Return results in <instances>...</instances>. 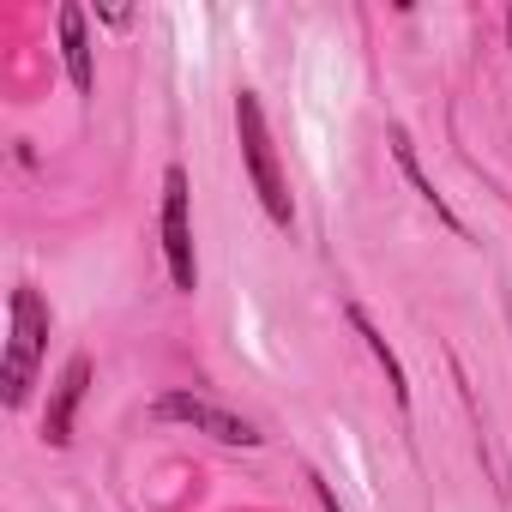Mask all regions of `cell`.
Masks as SVG:
<instances>
[{"mask_svg": "<svg viewBox=\"0 0 512 512\" xmlns=\"http://www.w3.org/2000/svg\"><path fill=\"white\" fill-rule=\"evenodd\" d=\"M235 133H241V157H247V175L260 187V205L272 223H296V199H290V181L278 169V151H272V133H266V109L253 91H235Z\"/></svg>", "mask_w": 512, "mask_h": 512, "instance_id": "cell-1", "label": "cell"}, {"mask_svg": "<svg viewBox=\"0 0 512 512\" xmlns=\"http://www.w3.org/2000/svg\"><path fill=\"white\" fill-rule=\"evenodd\" d=\"M43 338H49V308L37 290H13V344H7V404L19 410L25 392H31V374H37V356H43Z\"/></svg>", "mask_w": 512, "mask_h": 512, "instance_id": "cell-2", "label": "cell"}, {"mask_svg": "<svg viewBox=\"0 0 512 512\" xmlns=\"http://www.w3.org/2000/svg\"><path fill=\"white\" fill-rule=\"evenodd\" d=\"M163 253H169V278L175 290H199V260H193V217H187V175H163Z\"/></svg>", "mask_w": 512, "mask_h": 512, "instance_id": "cell-3", "label": "cell"}, {"mask_svg": "<svg viewBox=\"0 0 512 512\" xmlns=\"http://www.w3.org/2000/svg\"><path fill=\"white\" fill-rule=\"evenodd\" d=\"M157 416H163V422H187V428H199V434H211V440H223V446H260V434H253L241 416H229V410H217V404H205V398H187V392L157 398Z\"/></svg>", "mask_w": 512, "mask_h": 512, "instance_id": "cell-4", "label": "cell"}, {"mask_svg": "<svg viewBox=\"0 0 512 512\" xmlns=\"http://www.w3.org/2000/svg\"><path fill=\"white\" fill-rule=\"evenodd\" d=\"M85 386H91V356H73L55 380V398H49V416H43V440L49 446H67L73 440V416L85 404Z\"/></svg>", "mask_w": 512, "mask_h": 512, "instance_id": "cell-5", "label": "cell"}, {"mask_svg": "<svg viewBox=\"0 0 512 512\" xmlns=\"http://www.w3.org/2000/svg\"><path fill=\"white\" fill-rule=\"evenodd\" d=\"M61 55H67V79H73V91H91L97 85V67H91V37H85V13L73 7H61Z\"/></svg>", "mask_w": 512, "mask_h": 512, "instance_id": "cell-6", "label": "cell"}, {"mask_svg": "<svg viewBox=\"0 0 512 512\" xmlns=\"http://www.w3.org/2000/svg\"><path fill=\"white\" fill-rule=\"evenodd\" d=\"M392 157H398V169H404V175H410V187H416V193H422V205H428V211H434V217H440V223H446V229H458V235H464V223H458V217H452V205H446V199H440V193H434V181H428V175H422V163H416V145H410V133H404V127H392Z\"/></svg>", "mask_w": 512, "mask_h": 512, "instance_id": "cell-7", "label": "cell"}, {"mask_svg": "<svg viewBox=\"0 0 512 512\" xmlns=\"http://www.w3.org/2000/svg\"><path fill=\"white\" fill-rule=\"evenodd\" d=\"M350 326L362 332V344H368V350H374V362L386 368V386H392V398H398V404H410V380H404V362L392 356V344L380 338V326H374V320H368L362 308H350Z\"/></svg>", "mask_w": 512, "mask_h": 512, "instance_id": "cell-8", "label": "cell"}, {"mask_svg": "<svg viewBox=\"0 0 512 512\" xmlns=\"http://www.w3.org/2000/svg\"><path fill=\"white\" fill-rule=\"evenodd\" d=\"M314 494H320V506H326V512H344V506H338V494H332V482H320V476H314Z\"/></svg>", "mask_w": 512, "mask_h": 512, "instance_id": "cell-9", "label": "cell"}, {"mask_svg": "<svg viewBox=\"0 0 512 512\" xmlns=\"http://www.w3.org/2000/svg\"><path fill=\"white\" fill-rule=\"evenodd\" d=\"M506 31H512V13H506Z\"/></svg>", "mask_w": 512, "mask_h": 512, "instance_id": "cell-10", "label": "cell"}]
</instances>
